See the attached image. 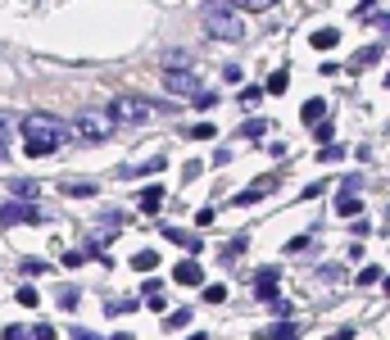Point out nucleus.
Masks as SVG:
<instances>
[{"instance_id": "obj_3", "label": "nucleus", "mask_w": 390, "mask_h": 340, "mask_svg": "<svg viewBox=\"0 0 390 340\" xmlns=\"http://www.w3.org/2000/svg\"><path fill=\"white\" fill-rule=\"evenodd\" d=\"M155 109H159L155 100L132 95V91H123V95L109 100V118H118V123H146V118H155Z\"/></svg>"}, {"instance_id": "obj_12", "label": "nucleus", "mask_w": 390, "mask_h": 340, "mask_svg": "<svg viewBox=\"0 0 390 340\" xmlns=\"http://www.w3.org/2000/svg\"><path fill=\"white\" fill-rule=\"evenodd\" d=\"M259 340H300V327L281 318V322H272V327H268V332H263Z\"/></svg>"}, {"instance_id": "obj_26", "label": "nucleus", "mask_w": 390, "mask_h": 340, "mask_svg": "<svg viewBox=\"0 0 390 340\" xmlns=\"http://www.w3.org/2000/svg\"><path fill=\"white\" fill-rule=\"evenodd\" d=\"M263 132H272V123H259V118H254V123H245V128H241V136H250V141H259Z\"/></svg>"}, {"instance_id": "obj_14", "label": "nucleus", "mask_w": 390, "mask_h": 340, "mask_svg": "<svg viewBox=\"0 0 390 340\" xmlns=\"http://www.w3.org/2000/svg\"><path fill=\"white\" fill-rule=\"evenodd\" d=\"M64 196H69V200H91V196H96V182H64Z\"/></svg>"}, {"instance_id": "obj_42", "label": "nucleus", "mask_w": 390, "mask_h": 340, "mask_svg": "<svg viewBox=\"0 0 390 340\" xmlns=\"http://www.w3.org/2000/svg\"><path fill=\"white\" fill-rule=\"evenodd\" d=\"M0 340H27V332H23V327H5V336H0Z\"/></svg>"}, {"instance_id": "obj_44", "label": "nucleus", "mask_w": 390, "mask_h": 340, "mask_svg": "<svg viewBox=\"0 0 390 340\" xmlns=\"http://www.w3.org/2000/svg\"><path fill=\"white\" fill-rule=\"evenodd\" d=\"M331 340H354V327H340V332L331 336Z\"/></svg>"}, {"instance_id": "obj_39", "label": "nucleus", "mask_w": 390, "mask_h": 340, "mask_svg": "<svg viewBox=\"0 0 390 340\" xmlns=\"http://www.w3.org/2000/svg\"><path fill=\"white\" fill-rule=\"evenodd\" d=\"M340 154H345V150H340V145H331V141H327V145H322V154H318V159H322V163H331V159H340Z\"/></svg>"}, {"instance_id": "obj_40", "label": "nucleus", "mask_w": 390, "mask_h": 340, "mask_svg": "<svg viewBox=\"0 0 390 340\" xmlns=\"http://www.w3.org/2000/svg\"><path fill=\"white\" fill-rule=\"evenodd\" d=\"M132 308H137V299H113L109 313H132Z\"/></svg>"}, {"instance_id": "obj_2", "label": "nucleus", "mask_w": 390, "mask_h": 340, "mask_svg": "<svg viewBox=\"0 0 390 340\" xmlns=\"http://www.w3.org/2000/svg\"><path fill=\"white\" fill-rule=\"evenodd\" d=\"M204 36L214 41H245V23L227 0H204Z\"/></svg>"}, {"instance_id": "obj_6", "label": "nucleus", "mask_w": 390, "mask_h": 340, "mask_svg": "<svg viewBox=\"0 0 390 340\" xmlns=\"http://www.w3.org/2000/svg\"><path fill=\"white\" fill-rule=\"evenodd\" d=\"M277 172H268V177H259V182H254V186H245V191H236V196H232V204H236V209H250V204H259L263 196H268V191H277Z\"/></svg>"}, {"instance_id": "obj_35", "label": "nucleus", "mask_w": 390, "mask_h": 340, "mask_svg": "<svg viewBox=\"0 0 390 340\" xmlns=\"http://www.w3.org/2000/svg\"><path fill=\"white\" fill-rule=\"evenodd\" d=\"M87 264V250H69V254H64V268H82Z\"/></svg>"}, {"instance_id": "obj_19", "label": "nucleus", "mask_w": 390, "mask_h": 340, "mask_svg": "<svg viewBox=\"0 0 390 340\" xmlns=\"http://www.w3.org/2000/svg\"><path fill=\"white\" fill-rule=\"evenodd\" d=\"M141 295H146V299H150V304H155V308H164V281H159V277H150Z\"/></svg>"}, {"instance_id": "obj_30", "label": "nucleus", "mask_w": 390, "mask_h": 340, "mask_svg": "<svg viewBox=\"0 0 390 340\" xmlns=\"http://www.w3.org/2000/svg\"><path fill=\"white\" fill-rule=\"evenodd\" d=\"M191 136H195V141H214V136H218V128H214V123H195V128H191Z\"/></svg>"}, {"instance_id": "obj_8", "label": "nucleus", "mask_w": 390, "mask_h": 340, "mask_svg": "<svg viewBox=\"0 0 390 340\" xmlns=\"http://www.w3.org/2000/svg\"><path fill=\"white\" fill-rule=\"evenodd\" d=\"M277 277H281L277 268H259L254 272V295L259 299H277Z\"/></svg>"}, {"instance_id": "obj_4", "label": "nucleus", "mask_w": 390, "mask_h": 340, "mask_svg": "<svg viewBox=\"0 0 390 340\" xmlns=\"http://www.w3.org/2000/svg\"><path fill=\"white\" fill-rule=\"evenodd\" d=\"M109 132H113V118L109 114H78V123H73V136H78V141H109Z\"/></svg>"}, {"instance_id": "obj_23", "label": "nucleus", "mask_w": 390, "mask_h": 340, "mask_svg": "<svg viewBox=\"0 0 390 340\" xmlns=\"http://www.w3.org/2000/svg\"><path fill=\"white\" fill-rule=\"evenodd\" d=\"M18 304H23V308H36V304H41V295H36V286H18Z\"/></svg>"}, {"instance_id": "obj_13", "label": "nucleus", "mask_w": 390, "mask_h": 340, "mask_svg": "<svg viewBox=\"0 0 390 340\" xmlns=\"http://www.w3.org/2000/svg\"><path fill=\"white\" fill-rule=\"evenodd\" d=\"M358 213H363V200H358L354 191H345V196L336 200V218H358Z\"/></svg>"}, {"instance_id": "obj_34", "label": "nucleus", "mask_w": 390, "mask_h": 340, "mask_svg": "<svg viewBox=\"0 0 390 340\" xmlns=\"http://www.w3.org/2000/svg\"><path fill=\"white\" fill-rule=\"evenodd\" d=\"M382 50H386V46H368V50H358V64H377V60H382Z\"/></svg>"}, {"instance_id": "obj_32", "label": "nucleus", "mask_w": 390, "mask_h": 340, "mask_svg": "<svg viewBox=\"0 0 390 340\" xmlns=\"http://www.w3.org/2000/svg\"><path fill=\"white\" fill-rule=\"evenodd\" d=\"M313 136H318V141L327 145V141H336V128H331V123H322V118H318V128H313Z\"/></svg>"}, {"instance_id": "obj_24", "label": "nucleus", "mask_w": 390, "mask_h": 340, "mask_svg": "<svg viewBox=\"0 0 390 340\" xmlns=\"http://www.w3.org/2000/svg\"><path fill=\"white\" fill-rule=\"evenodd\" d=\"M186 322H191V308H173V313L164 318V327H173V332H177V327H186Z\"/></svg>"}, {"instance_id": "obj_21", "label": "nucleus", "mask_w": 390, "mask_h": 340, "mask_svg": "<svg viewBox=\"0 0 390 340\" xmlns=\"http://www.w3.org/2000/svg\"><path fill=\"white\" fill-rule=\"evenodd\" d=\"M286 86H291V73H286V68H277V73L268 77V95H281Z\"/></svg>"}, {"instance_id": "obj_1", "label": "nucleus", "mask_w": 390, "mask_h": 340, "mask_svg": "<svg viewBox=\"0 0 390 340\" xmlns=\"http://www.w3.org/2000/svg\"><path fill=\"white\" fill-rule=\"evenodd\" d=\"M18 132H23V154L27 159H46V154H55L73 136V128L64 118H55V114H27V118L18 123Z\"/></svg>"}, {"instance_id": "obj_36", "label": "nucleus", "mask_w": 390, "mask_h": 340, "mask_svg": "<svg viewBox=\"0 0 390 340\" xmlns=\"http://www.w3.org/2000/svg\"><path fill=\"white\" fill-rule=\"evenodd\" d=\"M241 250H245V236H236V240H232V245H227V250H223V264H232V259H236V254H241Z\"/></svg>"}, {"instance_id": "obj_31", "label": "nucleus", "mask_w": 390, "mask_h": 340, "mask_svg": "<svg viewBox=\"0 0 390 340\" xmlns=\"http://www.w3.org/2000/svg\"><path fill=\"white\" fill-rule=\"evenodd\" d=\"M14 196H23V200H32V196H36V182H27V177H18V182H14Z\"/></svg>"}, {"instance_id": "obj_7", "label": "nucleus", "mask_w": 390, "mask_h": 340, "mask_svg": "<svg viewBox=\"0 0 390 340\" xmlns=\"http://www.w3.org/2000/svg\"><path fill=\"white\" fill-rule=\"evenodd\" d=\"M164 86H168V91H177V95H195V91H204L191 68H164Z\"/></svg>"}, {"instance_id": "obj_37", "label": "nucleus", "mask_w": 390, "mask_h": 340, "mask_svg": "<svg viewBox=\"0 0 390 340\" xmlns=\"http://www.w3.org/2000/svg\"><path fill=\"white\" fill-rule=\"evenodd\" d=\"M318 277H322V281H340V277H345V268H340V264H327Z\"/></svg>"}, {"instance_id": "obj_25", "label": "nucleus", "mask_w": 390, "mask_h": 340, "mask_svg": "<svg viewBox=\"0 0 390 340\" xmlns=\"http://www.w3.org/2000/svg\"><path fill=\"white\" fill-rule=\"evenodd\" d=\"M223 299H227V286H223V281L204 286V304H223Z\"/></svg>"}, {"instance_id": "obj_43", "label": "nucleus", "mask_w": 390, "mask_h": 340, "mask_svg": "<svg viewBox=\"0 0 390 340\" xmlns=\"http://www.w3.org/2000/svg\"><path fill=\"white\" fill-rule=\"evenodd\" d=\"M73 340H100L96 332H87V327H73Z\"/></svg>"}, {"instance_id": "obj_22", "label": "nucleus", "mask_w": 390, "mask_h": 340, "mask_svg": "<svg viewBox=\"0 0 390 340\" xmlns=\"http://www.w3.org/2000/svg\"><path fill=\"white\" fill-rule=\"evenodd\" d=\"M277 0H232V9H250V14H263V9H272Z\"/></svg>"}, {"instance_id": "obj_20", "label": "nucleus", "mask_w": 390, "mask_h": 340, "mask_svg": "<svg viewBox=\"0 0 390 340\" xmlns=\"http://www.w3.org/2000/svg\"><path fill=\"white\" fill-rule=\"evenodd\" d=\"M300 114H304V123H318L322 114H327V100H304V109H300Z\"/></svg>"}, {"instance_id": "obj_33", "label": "nucleus", "mask_w": 390, "mask_h": 340, "mask_svg": "<svg viewBox=\"0 0 390 340\" xmlns=\"http://www.w3.org/2000/svg\"><path fill=\"white\" fill-rule=\"evenodd\" d=\"M27 340H55V327H50V322L32 327V332H27Z\"/></svg>"}, {"instance_id": "obj_9", "label": "nucleus", "mask_w": 390, "mask_h": 340, "mask_svg": "<svg viewBox=\"0 0 390 340\" xmlns=\"http://www.w3.org/2000/svg\"><path fill=\"white\" fill-rule=\"evenodd\" d=\"M173 281L177 286H200V281H204V268H200L195 259H182V264L173 268Z\"/></svg>"}, {"instance_id": "obj_29", "label": "nucleus", "mask_w": 390, "mask_h": 340, "mask_svg": "<svg viewBox=\"0 0 390 340\" xmlns=\"http://www.w3.org/2000/svg\"><path fill=\"white\" fill-rule=\"evenodd\" d=\"M304 250H313V236H295V240H286V254H304Z\"/></svg>"}, {"instance_id": "obj_15", "label": "nucleus", "mask_w": 390, "mask_h": 340, "mask_svg": "<svg viewBox=\"0 0 390 340\" xmlns=\"http://www.w3.org/2000/svg\"><path fill=\"white\" fill-rule=\"evenodd\" d=\"M336 41H340V32H336V27H318V32L309 36V46H313V50H331Z\"/></svg>"}, {"instance_id": "obj_38", "label": "nucleus", "mask_w": 390, "mask_h": 340, "mask_svg": "<svg viewBox=\"0 0 390 340\" xmlns=\"http://www.w3.org/2000/svg\"><path fill=\"white\" fill-rule=\"evenodd\" d=\"M241 100H245V104H259V100H263V86H245Z\"/></svg>"}, {"instance_id": "obj_17", "label": "nucleus", "mask_w": 390, "mask_h": 340, "mask_svg": "<svg viewBox=\"0 0 390 340\" xmlns=\"http://www.w3.org/2000/svg\"><path fill=\"white\" fill-rule=\"evenodd\" d=\"M132 268H137V272H155L159 254H155V250H137V254H132Z\"/></svg>"}, {"instance_id": "obj_28", "label": "nucleus", "mask_w": 390, "mask_h": 340, "mask_svg": "<svg viewBox=\"0 0 390 340\" xmlns=\"http://www.w3.org/2000/svg\"><path fill=\"white\" fill-rule=\"evenodd\" d=\"M60 308H78V286H60Z\"/></svg>"}, {"instance_id": "obj_27", "label": "nucleus", "mask_w": 390, "mask_h": 340, "mask_svg": "<svg viewBox=\"0 0 390 340\" xmlns=\"http://www.w3.org/2000/svg\"><path fill=\"white\" fill-rule=\"evenodd\" d=\"M191 104H195V109H214L218 95H214V91H195V95H191Z\"/></svg>"}, {"instance_id": "obj_16", "label": "nucleus", "mask_w": 390, "mask_h": 340, "mask_svg": "<svg viewBox=\"0 0 390 340\" xmlns=\"http://www.w3.org/2000/svg\"><path fill=\"white\" fill-rule=\"evenodd\" d=\"M168 240H173V245H182V250H191V254H200V250H204V240H195V236H186V231H177V227H168L164 231Z\"/></svg>"}, {"instance_id": "obj_11", "label": "nucleus", "mask_w": 390, "mask_h": 340, "mask_svg": "<svg viewBox=\"0 0 390 340\" xmlns=\"http://www.w3.org/2000/svg\"><path fill=\"white\" fill-rule=\"evenodd\" d=\"M159 168H164V154H155V159H146V163H127L118 177H150V172H159Z\"/></svg>"}, {"instance_id": "obj_10", "label": "nucleus", "mask_w": 390, "mask_h": 340, "mask_svg": "<svg viewBox=\"0 0 390 340\" xmlns=\"http://www.w3.org/2000/svg\"><path fill=\"white\" fill-rule=\"evenodd\" d=\"M164 196H168V191L164 186H146V191H141V213H159V209H164Z\"/></svg>"}, {"instance_id": "obj_41", "label": "nucleus", "mask_w": 390, "mask_h": 340, "mask_svg": "<svg viewBox=\"0 0 390 340\" xmlns=\"http://www.w3.org/2000/svg\"><path fill=\"white\" fill-rule=\"evenodd\" d=\"M182 172H186V182H191V177H200V172H204V163H200V159H191V163H186Z\"/></svg>"}, {"instance_id": "obj_45", "label": "nucleus", "mask_w": 390, "mask_h": 340, "mask_svg": "<svg viewBox=\"0 0 390 340\" xmlns=\"http://www.w3.org/2000/svg\"><path fill=\"white\" fill-rule=\"evenodd\" d=\"M113 340H132V336H113Z\"/></svg>"}, {"instance_id": "obj_5", "label": "nucleus", "mask_w": 390, "mask_h": 340, "mask_svg": "<svg viewBox=\"0 0 390 340\" xmlns=\"http://www.w3.org/2000/svg\"><path fill=\"white\" fill-rule=\"evenodd\" d=\"M0 222H5V227H18V222H46V209H36V204H27V200H9V204H0Z\"/></svg>"}, {"instance_id": "obj_18", "label": "nucleus", "mask_w": 390, "mask_h": 340, "mask_svg": "<svg viewBox=\"0 0 390 340\" xmlns=\"http://www.w3.org/2000/svg\"><path fill=\"white\" fill-rule=\"evenodd\" d=\"M382 277H386V268H382V264H368L354 281H358V286H382Z\"/></svg>"}]
</instances>
